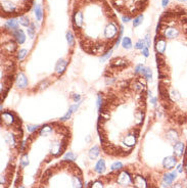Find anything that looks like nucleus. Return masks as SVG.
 I'll return each instance as SVG.
<instances>
[{
    "instance_id": "obj_7",
    "label": "nucleus",
    "mask_w": 187,
    "mask_h": 188,
    "mask_svg": "<svg viewBox=\"0 0 187 188\" xmlns=\"http://www.w3.org/2000/svg\"><path fill=\"white\" fill-rule=\"evenodd\" d=\"M177 177V172L173 171L172 173H167L164 175L163 178V185L164 186H169L173 183V181L175 180V178Z\"/></svg>"
},
{
    "instance_id": "obj_28",
    "label": "nucleus",
    "mask_w": 187,
    "mask_h": 188,
    "mask_svg": "<svg viewBox=\"0 0 187 188\" xmlns=\"http://www.w3.org/2000/svg\"><path fill=\"white\" fill-rule=\"evenodd\" d=\"M172 188H182V184H181V183H176L175 185L172 186Z\"/></svg>"
},
{
    "instance_id": "obj_5",
    "label": "nucleus",
    "mask_w": 187,
    "mask_h": 188,
    "mask_svg": "<svg viewBox=\"0 0 187 188\" xmlns=\"http://www.w3.org/2000/svg\"><path fill=\"white\" fill-rule=\"evenodd\" d=\"M15 36L8 30L1 31V54H0V95L1 102L6 97L17 77L19 51Z\"/></svg>"
},
{
    "instance_id": "obj_16",
    "label": "nucleus",
    "mask_w": 187,
    "mask_h": 188,
    "mask_svg": "<svg viewBox=\"0 0 187 188\" xmlns=\"http://www.w3.org/2000/svg\"><path fill=\"white\" fill-rule=\"evenodd\" d=\"M122 45H123L124 48L126 49H130L132 47V42H131V39L129 37H125L123 39V42H122Z\"/></svg>"
},
{
    "instance_id": "obj_32",
    "label": "nucleus",
    "mask_w": 187,
    "mask_h": 188,
    "mask_svg": "<svg viewBox=\"0 0 187 188\" xmlns=\"http://www.w3.org/2000/svg\"><path fill=\"white\" fill-rule=\"evenodd\" d=\"M179 1H180V2H185L186 0H179Z\"/></svg>"
},
{
    "instance_id": "obj_9",
    "label": "nucleus",
    "mask_w": 187,
    "mask_h": 188,
    "mask_svg": "<svg viewBox=\"0 0 187 188\" xmlns=\"http://www.w3.org/2000/svg\"><path fill=\"white\" fill-rule=\"evenodd\" d=\"M12 34H13L15 40H17V42L19 43V44H23V43L25 42L26 37H25V34H24V32L21 31V30H19V29L15 30Z\"/></svg>"
},
{
    "instance_id": "obj_24",
    "label": "nucleus",
    "mask_w": 187,
    "mask_h": 188,
    "mask_svg": "<svg viewBox=\"0 0 187 188\" xmlns=\"http://www.w3.org/2000/svg\"><path fill=\"white\" fill-rule=\"evenodd\" d=\"M64 160H66V161H74V160H75V155L72 153V152H69V153L66 154V156H64Z\"/></svg>"
},
{
    "instance_id": "obj_13",
    "label": "nucleus",
    "mask_w": 187,
    "mask_h": 188,
    "mask_svg": "<svg viewBox=\"0 0 187 188\" xmlns=\"http://www.w3.org/2000/svg\"><path fill=\"white\" fill-rule=\"evenodd\" d=\"M66 61L64 60H60L57 62V66H56V73L57 74H62L66 70Z\"/></svg>"
},
{
    "instance_id": "obj_2",
    "label": "nucleus",
    "mask_w": 187,
    "mask_h": 188,
    "mask_svg": "<svg viewBox=\"0 0 187 188\" xmlns=\"http://www.w3.org/2000/svg\"><path fill=\"white\" fill-rule=\"evenodd\" d=\"M147 79L134 71L101 92L97 131L104 153L129 155L136 146L147 110Z\"/></svg>"
},
{
    "instance_id": "obj_8",
    "label": "nucleus",
    "mask_w": 187,
    "mask_h": 188,
    "mask_svg": "<svg viewBox=\"0 0 187 188\" xmlns=\"http://www.w3.org/2000/svg\"><path fill=\"white\" fill-rule=\"evenodd\" d=\"M185 151V144L182 143V142H177L175 143L174 145V155L176 157H179V156H182V154L184 153Z\"/></svg>"
},
{
    "instance_id": "obj_23",
    "label": "nucleus",
    "mask_w": 187,
    "mask_h": 188,
    "mask_svg": "<svg viewBox=\"0 0 187 188\" xmlns=\"http://www.w3.org/2000/svg\"><path fill=\"white\" fill-rule=\"evenodd\" d=\"M141 74H142L143 76H145V78L146 79L151 78V71L149 70V69H144V70L141 72Z\"/></svg>"
},
{
    "instance_id": "obj_27",
    "label": "nucleus",
    "mask_w": 187,
    "mask_h": 188,
    "mask_svg": "<svg viewBox=\"0 0 187 188\" xmlns=\"http://www.w3.org/2000/svg\"><path fill=\"white\" fill-rule=\"evenodd\" d=\"M143 55H144V56H148V49H147L146 47L143 48Z\"/></svg>"
},
{
    "instance_id": "obj_6",
    "label": "nucleus",
    "mask_w": 187,
    "mask_h": 188,
    "mask_svg": "<svg viewBox=\"0 0 187 188\" xmlns=\"http://www.w3.org/2000/svg\"><path fill=\"white\" fill-rule=\"evenodd\" d=\"M176 164H177V157L175 155L167 156L166 159L163 161V166L167 170H172L176 166Z\"/></svg>"
},
{
    "instance_id": "obj_20",
    "label": "nucleus",
    "mask_w": 187,
    "mask_h": 188,
    "mask_svg": "<svg viewBox=\"0 0 187 188\" xmlns=\"http://www.w3.org/2000/svg\"><path fill=\"white\" fill-rule=\"evenodd\" d=\"M66 40H68V42H69V44H70V45H74L75 38H74V36H73L72 32L66 33Z\"/></svg>"
},
{
    "instance_id": "obj_19",
    "label": "nucleus",
    "mask_w": 187,
    "mask_h": 188,
    "mask_svg": "<svg viewBox=\"0 0 187 188\" xmlns=\"http://www.w3.org/2000/svg\"><path fill=\"white\" fill-rule=\"evenodd\" d=\"M183 167H184V171L187 175V143L185 146V151H184V161H183Z\"/></svg>"
},
{
    "instance_id": "obj_3",
    "label": "nucleus",
    "mask_w": 187,
    "mask_h": 188,
    "mask_svg": "<svg viewBox=\"0 0 187 188\" xmlns=\"http://www.w3.org/2000/svg\"><path fill=\"white\" fill-rule=\"evenodd\" d=\"M72 24L81 48L94 56L111 52L123 32L105 0H75Z\"/></svg>"
},
{
    "instance_id": "obj_22",
    "label": "nucleus",
    "mask_w": 187,
    "mask_h": 188,
    "mask_svg": "<svg viewBox=\"0 0 187 188\" xmlns=\"http://www.w3.org/2000/svg\"><path fill=\"white\" fill-rule=\"evenodd\" d=\"M28 34L30 36V38H33L35 34V29H34V24H31V26L28 28Z\"/></svg>"
},
{
    "instance_id": "obj_31",
    "label": "nucleus",
    "mask_w": 187,
    "mask_h": 188,
    "mask_svg": "<svg viewBox=\"0 0 187 188\" xmlns=\"http://www.w3.org/2000/svg\"><path fill=\"white\" fill-rule=\"evenodd\" d=\"M178 172H180V173H181V172H182V166H181V165L178 167Z\"/></svg>"
},
{
    "instance_id": "obj_10",
    "label": "nucleus",
    "mask_w": 187,
    "mask_h": 188,
    "mask_svg": "<svg viewBox=\"0 0 187 188\" xmlns=\"http://www.w3.org/2000/svg\"><path fill=\"white\" fill-rule=\"evenodd\" d=\"M4 28L8 31H10V30L11 31H15V30H17V21L15 19H9L5 24Z\"/></svg>"
},
{
    "instance_id": "obj_25",
    "label": "nucleus",
    "mask_w": 187,
    "mask_h": 188,
    "mask_svg": "<svg viewBox=\"0 0 187 188\" xmlns=\"http://www.w3.org/2000/svg\"><path fill=\"white\" fill-rule=\"evenodd\" d=\"M136 49H143L144 48V41L143 40H139L136 44Z\"/></svg>"
},
{
    "instance_id": "obj_17",
    "label": "nucleus",
    "mask_w": 187,
    "mask_h": 188,
    "mask_svg": "<svg viewBox=\"0 0 187 188\" xmlns=\"http://www.w3.org/2000/svg\"><path fill=\"white\" fill-rule=\"evenodd\" d=\"M19 24H21V26H24V27H29V25H30V22H29V19L26 15H21V17H19Z\"/></svg>"
},
{
    "instance_id": "obj_29",
    "label": "nucleus",
    "mask_w": 187,
    "mask_h": 188,
    "mask_svg": "<svg viewBox=\"0 0 187 188\" xmlns=\"http://www.w3.org/2000/svg\"><path fill=\"white\" fill-rule=\"evenodd\" d=\"M145 39H146V43H147V46L149 47V46H150V41H149V36H148V35H147V36H146V38H145Z\"/></svg>"
},
{
    "instance_id": "obj_1",
    "label": "nucleus",
    "mask_w": 187,
    "mask_h": 188,
    "mask_svg": "<svg viewBox=\"0 0 187 188\" xmlns=\"http://www.w3.org/2000/svg\"><path fill=\"white\" fill-rule=\"evenodd\" d=\"M154 50L159 102L175 127H187V10L174 5L162 15Z\"/></svg>"
},
{
    "instance_id": "obj_14",
    "label": "nucleus",
    "mask_w": 187,
    "mask_h": 188,
    "mask_svg": "<svg viewBox=\"0 0 187 188\" xmlns=\"http://www.w3.org/2000/svg\"><path fill=\"white\" fill-rule=\"evenodd\" d=\"M99 147L98 146H93L89 151V157L91 160H95L99 155Z\"/></svg>"
},
{
    "instance_id": "obj_18",
    "label": "nucleus",
    "mask_w": 187,
    "mask_h": 188,
    "mask_svg": "<svg viewBox=\"0 0 187 188\" xmlns=\"http://www.w3.org/2000/svg\"><path fill=\"white\" fill-rule=\"evenodd\" d=\"M142 21H143V15H139L138 17H135L134 21H133V27H134V28L138 27V26L140 25L141 23H142Z\"/></svg>"
},
{
    "instance_id": "obj_26",
    "label": "nucleus",
    "mask_w": 187,
    "mask_h": 188,
    "mask_svg": "<svg viewBox=\"0 0 187 188\" xmlns=\"http://www.w3.org/2000/svg\"><path fill=\"white\" fill-rule=\"evenodd\" d=\"M26 52H27V50H26V49H21V50L19 51V58L23 59V57L26 55Z\"/></svg>"
},
{
    "instance_id": "obj_12",
    "label": "nucleus",
    "mask_w": 187,
    "mask_h": 188,
    "mask_svg": "<svg viewBox=\"0 0 187 188\" xmlns=\"http://www.w3.org/2000/svg\"><path fill=\"white\" fill-rule=\"evenodd\" d=\"M17 85L21 88H25L28 85V80H27V78L23 74H19V77H17Z\"/></svg>"
},
{
    "instance_id": "obj_15",
    "label": "nucleus",
    "mask_w": 187,
    "mask_h": 188,
    "mask_svg": "<svg viewBox=\"0 0 187 188\" xmlns=\"http://www.w3.org/2000/svg\"><path fill=\"white\" fill-rule=\"evenodd\" d=\"M35 15H36L37 21H41L43 13H42V8H41V5L40 4H37L36 7H35Z\"/></svg>"
},
{
    "instance_id": "obj_30",
    "label": "nucleus",
    "mask_w": 187,
    "mask_h": 188,
    "mask_svg": "<svg viewBox=\"0 0 187 188\" xmlns=\"http://www.w3.org/2000/svg\"><path fill=\"white\" fill-rule=\"evenodd\" d=\"M168 3H169V0H163V5H164L165 7L168 5Z\"/></svg>"
},
{
    "instance_id": "obj_21",
    "label": "nucleus",
    "mask_w": 187,
    "mask_h": 188,
    "mask_svg": "<svg viewBox=\"0 0 187 188\" xmlns=\"http://www.w3.org/2000/svg\"><path fill=\"white\" fill-rule=\"evenodd\" d=\"M121 169H123V164L120 163V162H117V163L113 164V166H112V170L113 171H118V170Z\"/></svg>"
},
{
    "instance_id": "obj_11",
    "label": "nucleus",
    "mask_w": 187,
    "mask_h": 188,
    "mask_svg": "<svg viewBox=\"0 0 187 188\" xmlns=\"http://www.w3.org/2000/svg\"><path fill=\"white\" fill-rule=\"evenodd\" d=\"M95 172H97L98 174H102L104 171H105V162L103 160H99L96 164L95 168H94Z\"/></svg>"
},
{
    "instance_id": "obj_4",
    "label": "nucleus",
    "mask_w": 187,
    "mask_h": 188,
    "mask_svg": "<svg viewBox=\"0 0 187 188\" xmlns=\"http://www.w3.org/2000/svg\"><path fill=\"white\" fill-rule=\"evenodd\" d=\"M1 143L2 149H7L9 163L7 168L1 173V188H8L15 167V159L23 150V122L19 116L11 110L1 112Z\"/></svg>"
}]
</instances>
